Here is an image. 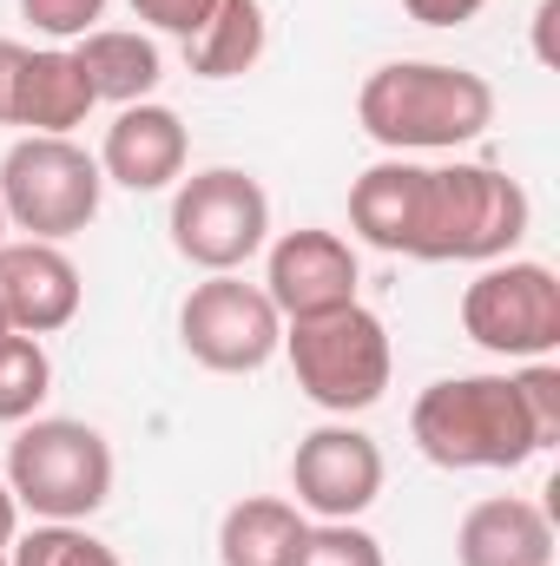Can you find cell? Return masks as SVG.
<instances>
[{"mask_svg":"<svg viewBox=\"0 0 560 566\" xmlns=\"http://www.w3.org/2000/svg\"><path fill=\"white\" fill-rule=\"evenodd\" d=\"M528 191L521 178L495 171V165H416V191H409V224H403V251L416 264H501L515 258V244L528 238Z\"/></svg>","mask_w":560,"mask_h":566,"instance_id":"cell-1","label":"cell"},{"mask_svg":"<svg viewBox=\"0 0 560 566\" xmlns=\"http://www.w3.org/2000/svg\"><path fill=\"white\" fill-rule=\"evenodd\" d=\"M356 126L383 151H462L495 126V86L448 60H390L356 93Z\"/></svg>","mask_w":560,"mask_h":566,"instance_id":"cell-2","label":"cell"},{"mask_svg":"<svg viewBox=\"0 0 560 566\" xmlns=\"http://www.w3.org/2000/svg\"><path fill=\"white\" fill-rule=\"evenodd\" d=\"M409 434L435 468H521L541 454V434L521 409L515 376H442L409 409Z\"/></svg>","mask_w":560,"mask_h":566,"instance_id":"cell-3","label":"cell"},{"mask_svg":"<svg viewBox=\"0 0 560 566\" xmlns=\"http://www.w3.org/2000/svg\"><path fill=\"white\" fill-rule=\"evenodd\" d=\"M0 481L33 521H93L113 501V441L73 416H33L7 441Z\"/></svg>","mask_w":560,"mask_h":566,"instance_id":"cell-4","label":"cell"},{"mask_svg":"<svg viewBox=\"0 0 560 566\" xmlns=\"http://www.w3.org/2000/svg\"><path fill=\"white\" fill-rule=\"evenodd\" d=\"M283 356H290V376L297 389L323 409V416H363L383 402L390 376H396V349H390V329L376 310L363 303H343L330 316H303V323H283Z\"/></svg>","mask_w":560,"mask_h":566,"instance_id":"cell-5","label":"cell"},{"mask_svg":"<svg viewBox=\"0 0 560 566\" xmlns=\"http://www.w3.org/2000/svg\"><path fill=\"white\" fill-rule=\"evenodd\" d=\"M106 198V171L86 145L53 139V133H27L7 145L0 158V211L7 231H27L40 244H66L100 218Z\"/></svg>","mask_w":560,"mask_h":566,"instance_id":"cell-6","label":"cell"},{"mask_svg":"<svg viewBox=\"0 0 560 566\" xmlns=\"http://www.w3.org/2000/svg\"><path fill=\"white\" fill-rule=\"evenodd\" d=\"M165 231H172V251L191 271L225 277V271H245L271 244V198H265V185L251 171L211 165V171L178 178Z\"/></svg>","mask_w":560,"mask_h":566,"instance_id":"cell-7","label":"cell"},{"mask_svg":"<svg viewBox=\"0 0 560 566\" xmlns=\"http://www.w3.org/2000/svg\"><path fill=\"white\" fill-rule=\"evenodd\" d=\"M178 343L211 376H258L283 349V316L265 296V283H245L238 271L191 283L178 303Z\"/></svg>","mask_w":560,"mask_h":566,"instance_id":"cell-8","label":"cell"},{"mask_svg":"<svg viewBox=\"0 0 560 566\" xmlns=\"http://www.w3.org/2000/svg\"><path fill=\"white\" fill-rule=\"evenodd\" d=\"M462 329L488 356L541 363L560 349V277L535 258L481 264V277L462 290Z\"/></svg>","mask_w":560,"mask_h":566,"instance_id":"cell-9","label":"cell"},{"mask_svg":"<svg viewBox=\"0 0 560 566\" xmlns=\"http://www.w3.org/2000/svg\"><path fill=\"white\" fill-rule=\"evenodd\" d=\"M290 494L310 521H356L383 494V448L356 422L310 428L290 454Z\"/></svg>","mask_w":560,"mask_h":566,"instance_id":"cell-10","label":"cell"},{"mask_svg":"<svg viewBox=\"0 0 560 566\" xmlns=\"http://www.w3.org/2000/svg\"><path fill=\"white\" fill-rule=\"evenodd\" d=\"M363 264H356V244L336 238V231H283L265 258V296L278 303L283 323H303V316H330L343 303H363L356 296Z\"/></svg>","mask_w":560,"mask_h":566,"instance_id":"cell-11","label":"cell"},{"mask_svg":"<svg viewBox=\"0 0 560 566\" xmlns=\"http://www.w3.org/2000/svg\"><path fill=\"white\" fill-rule=\"evenodd\" d=\"M80 303H86V283L60 244H40V238L0 244V316H7V329L53 336L80 316Z\"/></svg>","mask_w":560,"mask_h":566,"instance_id":"cell-12","label":"cell"},{"mask_svg":"<svg viewBox=\"0 0 560 566\" xmlns=\"http://www.w3.org/2000/svg\"><path fill=\"white\" fill-rule=\"evenodd\" d=\"M185 158H191L185 119L172 106H158V99L120 106V119L106 126V145H100L106 185H126V191H165V185H178Z\"/></svg>","mask_w":560,"mask_h":566,"instance_id":"cell-13","label":"cell"},{"mask_svg":"<svg viewBox=\"0 0 560 566\" xmlns=\"http://www.w3.org/2000/svg\"><path fill=\"white\" fill-rule=\"evenodd\" d=\"M93 106H100V99H93V80L80 73L73 46H20L13 99H7V126L73 139V126H86Z\"/></svg>","mask_w":560,"mask_h":566,"instance_id":"cell-14","label":"cell"},{"mask_svg":"<svg viewBox=\"0 0 560 566\" xmlns=\"http://www.w3.org/2000/svg\"><path fill=\"white\" fill-rule=\"evenodd\" d=\"M462 566H554V521L521 494H488L455 527Z\"/></svg>","mask_w":560,"mask_h":566,"instance_id":"cell-15","label":"cell"},{"mask_svg":"<svg viewBox=\"0 0 560 566\" xmlns=\"http://www.w3.org/2000/svg\"><path fill=\"white\" fill-rule=\"evenodd\" d=\"M73 60L93 80V99H113V106H139L165 80L158 40L139 33V27H93V33L73 40Z\"/></svg>","mask_w":560,"mask_h":566,"instance_id":"cell-16","label":"cell"},{"mask_svg":"<svg viewBox=\"0 0 560 566\" xmlns=\"http://www.w3.org/2000/svg\"><path fill=\"white\" fill-rule=\"evenodd\" d=\"M303 534H310V514L297 501L251 494V501L225 507V521H218V560L225 566H297Z\"/></svg>","mask_w":560,"mask_h":566,"instance_id":"cell-17","label":"cell"},{"mask_svg":"<svg viewBox=\"0 0 560 566\" xmlns=\"http://www.w3.org/2000/svg\"><path fill=\"white\" fill-rule=\"evenodd\" d=\"M271 46V27H265V7L258 0H218L205 13V27L185 40V66L198 80H245Z\"/></svg>","mask_w":560,"mask_h":566,"instance_id":"cell-18","label":"cell"},{"mask_svg":"<svg viewBox=\"0 0 560 566\" xmlns=\"http://www.w3.org/2000/svg\"><path fill=\"white\" fill-rule=\"evenodd\" d=\"M46 389H53V356L40 349V336L7 329L0 336V422H33Z\"/></svg>","mask_w":560,"mask_h":566,"instance_id":"cell-19","label":"cell"},{"mask_svg":"<svg viewBox=\"0 0 560 566\" xmlns=\"http://www.w3.org/2000/svg\"><path fill=\"white\" fill-rule=\"evenodd\" d=\"M7 566H126L100 534H86V521H40L33 534H13Z\"/></svg>","mask_w":560,"mask_h":566,"instance_id":"cell-20","label":"cell"},{"mask_svg":"<svg viewBox=\"0 0 560 566\" xmlns=\"http://www.w3.org/2000/svg\"><path fill=\"white\" fill-rule=\"evenodd\" d=\"M297 566H390V560H383V541L370 527H356V521H310Z\"/></svg>","mask_w":560,"mask_h":566,"instance_id":"cell-21","label":"cell"},{"mask_svg":"<svg viewBox=\"0 0 560 566\" xmlns=\"http://www.w3.org/2000/svg\"><path fill=\"white\" fill-rule=\"evenodd\" d=\"M515 389H521V409H528V422L541 434V448H554L560 441V369L541 356V363H528L515 376Z\"/></svg>","mask_w":560,"mask_h":566,"instance_id":"cell-22","label":"cell"},{"mask_svg":"<svg viewBox=\"0 0 560 566\" xmlns=\"http://www.w3.org/2000/svg\"><path fill=\"white\" fill-rule=\"evenodd\" d=\"M20 13H27L46 40H80V33L100 27L106 0H20Z\"/></svg>","mask_w":560,"mask_h":566,"instance_id":"cell-23","label":"cell"},{"mask_svg":"<svg viewBox=\"0 0 560 566\" xmlns=\"http://www.w3.org/2000/svg\"><path fill=\"white\" fill-rule=\"evenodd\" d=\"M218 0H133V13H139L145 27H158V33H178V40H191L198 27H205V13H211Z\"/></svg>","mask_w":560,"mask_h":566,"instance_id":"cell-24","label":"cell"},{"mask_svg":"<svg viewBox=\"0 0 560 566\" xmlns=\"http://www.w3.org/2000/svg\"><path fill=\"white\" fill-rule=\"evenodd\" d=\"M488 0H403V13L422 20V27H468Z\"/></svg>","mask_w":560,"mask_h":566,"instance_id":"cell-25","label":"cell"},{"mask_svg":"<svg viewBox=\"0 0 560 566\" xmlns=\"http://www.w3.org/2000/svg\"><path fill=\"white\" fill-rule=\"evenodd\" d=\"M13 66H20V46L0 40V126H7V99H13Z\"/></svg>","mask_w":560,"mask_h":566,"instance_id":"cell-26","label":"cell"},{"mask_svg":"<svg viewBox=\"0 0 560 566\" xmlns=\"http://www.w3.org/2000/svg\"><path fill=\"white\" fill-rule=\"evenodd\" d=\"M13 534H20V501H13V488L0 481V554L13 547Z\"/></svg>","mask_w":560,"mask_h":566,"instance_id":"cell-27","label":"cell"},{"mask_svg":"<svg viewBox=\"0 0 560 566\" xmlns=\"http://www.w3.org/2000/svg\"><path fill=\"white\" fill-rule=\"evenodd\" d=\"M0 244H7V211H0Z\"/></svg>","mask_w":560,"mask_h":566,"instance_id":"cell-28","label":"cell"},{"mask_svg":"<svg viewBox=\"0 0 560 566\" xmlns=\"http://www.w3.org/2000/svg\"><path fill=\"white\" fill-rule=\"evenodd\" d=\"M0 336H7V316H0Z\"/></svg>","mask_w":560,"mask_h":566,"instance_id":"cell-29","label":"cell"},{"mask_svg":"<svg viewBox=\"0 0 560 566\" xmlns=\"http://www.w3.org/2000/svg\"><path fill=\"white\" fill-rule=\"evenodd\" d=\"M0 566H7V554H0Z\"/></svg>","mask_w":560,"mask_h":566,"instance_id":"cell-30","label":"cell"}]
</instances>
